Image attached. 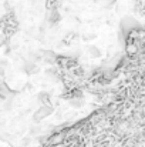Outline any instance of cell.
Returning a JSON list of instances; mask_svg holds the SVG:
<instances>
[{
    "label": "cell",
    "instance_id": "2",
    "mask_svg": "<svg viewBox=\"0 0 145 147\" xmlns=\"http://www.w3.org/2000/svg\"><path fill=\"white\" fill-rule=\"evenodd\" d=\"M88 51H90V54H91V56H94V57H98V56H100V51H98L94 46H93V47H90Z\"/></svg>",
    "mask_w": 145,
    "mask_h": 147
},
{
    "label": "cell",
    "instance_id": "1",
    "mask_svg": "<svg viewBox=\"0 0 145 147\" xmlns=\"http://www.w3.org/2000/svg\"><path fill=\"white\" fill-rule=\"evenodd\" d=\"M51 111H53V107H51V106H48V104H43V106H40V109L34 113V120H36V121L43 120L44 117H47Z\"/></svg>",
    "mask_w": 145,
    "mask_h": 147
}]
</instances>
